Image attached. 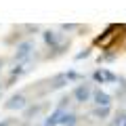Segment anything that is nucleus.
Returning <instances> with one entry per match:
<instances>
[{
    "label": "nucleus",
    "mask_w": 126,
    "mask_h": 126,
    "mask_svg": "<svg viewBox=\"0 0 126 126\" xmlns=\"http://www.w3.org/2000/svg\"><path fill=\"white\" fill-rule=\"evenodd\" d=\"M94 80L97 82H113L116 76H113L111 72H107V69H97V72H94Z\"/></svg>",
    "instance_id": "5"
},
{
    "label": "nucleus",
    "mask_w": 126,
    "mask_h": 126,
    "mask_svg": "<svg viewBox=\"0 0 126 126\" xmlns=\"http://www.w3.org/2000/svg\"><path fill=\"white\" fill-rule=\"evenodd\" d=\"M0 126H11V120H6V122H2Z\"/></svg>",
    "instance_id": "13"
},
{
    "label": "nucleus",
    "mask_w": 126,
    "mask_h": 126,
    "mask_svg": "<svg viewBox=\"0 0 126 126\" xmlns=\"http://www.w3.org/2000/svg\"><path fill=\"white\" fill-rule=\"evenodd\" d=\"M113 126H126V116L124 113H120V116L113 118Z\"/></svg>",
    "instance_id": "10"
},
{
    "label": "nucleus",
    "mask_w": 126,
    "mask_h": 126,
    "mask_svg": "<svg viewBox=\"0 0 126 126\" xmlns=\"http://www.w3.org/2000/svg\"><path fill=\"white\" fill-rule=\"evenodd\" d=\"M94 116H97V118H105V116H109V107H99V109H94Z\"/></svg>",
    "instance_id": "12"
},
{
    "label": "nucleus",
    "mask_w": 126,
    "mask_h": 126,
    "mask_svg": "<svg viewBox=\"0 0 126 126\" xmlns=\"http://www.w3.org/2000/svg\"><path fill=\"white\" fill-rule=\"evenodd\" d=\"M61 124L63 126H74V124H76V116H74V113H65L63 120H61Z\"/></svg>",
    "instance_id": "8"
},
{
    "label": "nucleus",
    "mask_w": 126,
    "mask_h": 126,
    "mask_svg": "<svg viewBox=\"0 0 126 126\" xmlns=\"http://www.w3.org/2000/svg\"><path fill=\"white\" fill-rule=\"evenodd\" d=\"M76 74H61V76H57L55 78V88H61V86H65L67 84V80L69 78H74Z\"/></svg>",
    "instance_id": "7"
},
{
    "label": "nucleus",
    "mask_w": 126,
    "mask_h": 126,
    "mask_svg": "<svg viewBox=\"0 0 126 126\" xmlns=\"http://www.w3.org/2000/svg\"><path fill=\"white\" fill-rule=\"evenodd\" d=\"M25 103H27V101H25L23 94H13V97L4 103V107L6 109H23V107H25Z\"/></svg>",
    "instance_id": "1"
},
{
    "label": "nucleus",
    "mask_w": 126,
    "mask_h": 126,
    "mask_svg": "<svg viewBox=\"0 0 126 126\" xmlns=\"http://www.w3.org/2000/svg\"><path fill=\"white\" fill-rule=\"evenodd\" d=\"M27 69H30V65H27V63H21V65H17V67H13V76H21V74H25Z\"/></svg>",
    "instance_id": "9"
},
{
    "label": "nucleus",
    "mask_w": 126,
    "mask_h": 126,
    "mask_svg": "<svg viewBox=\"0 0 126 126\" xmlns=\"http://www.w3.org/2000/svg\"><path fill=\"white\" fill-rule=\"evenodd\" d=\"M32 48H34V44H32V42H21V44L17 46V50H15V59H25L27 55L32 53Z\"/></svg>",
    "instance_id": "2"
},
{
    "label": "nucleus",
    "mask_w": 126,
    "mask_h": 126,
    "mask_svg": "<svg viewBox=\"0 0 126 126\" xmlns=\"http://www.w3.org/2000/svg\"><path fill=\"white\" fill-rule=\"evenodd\" d=\"M63 116H65V111H63V109H57V111H55L53 116H50L48 120L44 122V126H55V124H61V120H63Z\"/></svg>",
    "instance_id": "6"
},
{
    "label": "nucleus",
    "mask_w": 126,
    "mask_h": 126,
    "mask_svg": "<svg viewBox=\"0 0 126 126\" xmlns=\"http://www.w3.org/2000/svg\"><path fill=\"white\" fill-rule=\"evenodd\" d=\"M93 99H94V103L99 105V107H109V94L107 93H103V90H97V93L93 94Z\"/></svg>",
    "instance_id": "3"
},
{
    "label": "nucleus",
    "mask_w": 126,
    "mask_h": 126,
    "mask_svg": "<svg viewBox=\"0 0 126 126\" xmlns=\"http://www.w3.org/2000/svg\"><path fill=\"white\" fill-rule=\"evenodd\" d=\"M44 40L48 42V44H55V42H57V36H55V32H44Z\"/></svg>",
    "instance_id": "11"
},
{
    "label": "nucleus",
    "mask_w": 126,
    "mask_h": 126,
    "mask_svg": "<svg viewBox=\"0 0 126 126\" xmlns=\"http://www.w3.org/2000/svg\"><path fill=\"white\" fill-rule=\"evenodd\" d=\"M74 97H76V101H88L90 97V88L86 84H80L76 90H74Z\"/></svg>",
    "instance_id": "4"
}]
</instances>
